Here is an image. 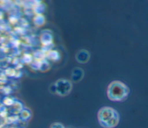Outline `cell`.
<instances>
[{
  "label": "cell",
  "mask_w": 148,
  "mask_h": 128,
  "mask_svg": "<svg viewBox=\"0 0 148 128\" xmlns=\"http://www.w3.org/2000/svg\"><path fill=\"white\" fill-rule=\"evenodd\" d=\"M97 119L102 128H114L119 123L120 115L114 108L104 106L98 110Z\"/></svg>",
  "instance_id": "1"
},
{
  "label": "cell",
  "mask_w": 148,
  "mask_h": 128,
  "mask_svg": "<svg viewBox=\"0 0 148 128\" xmlns=\"http://www.w3.org/2000/svg\"><path fill=\"white\" fill-rule=\"evenodd\" d=\"M129 93V87L121 81H113L109 84L107 88V97L112 101H125L128 98Z\"/></svg>",
  "instance_id": "2"
},
{
  "label": "cell",
  "mask_w": 148,
  "mask_h": 128,
  "mask_svg": "<svg viewBox=\"0 0 148 128\" xmlns=\"http://www.w3.org/2000/svg\"><path fill=\"white\" fill-rule=\"evenodd\" d=\"M56 93L60 96H68L73 88L72 82L66 79H60L55 84Z\"/></svg>",
  "instance_id": "3"
},
{
  "label": "cell",
  "mask_w": 148,
  "mask_h": 128,
  "mask_svg": "<svg viewBox=\"0 0 148 128\" xmlns=\"http://www.w3.org/2000/svg\"><path fill=\"white\" fill-rule=\"evenodd\" d=\"M90 52L85 49H81L79 50L75 54L76 61L81 64H84L87 63L90 59Z\"/></svg>",
  "instance_id": "4"
},
{
  "label": "cell",
  "mask_w": 148,
  "mask_h": 128,
  "mask_svg": "<svg viewBox=\"0 0 148 128\" xmlns=\"http://www.w3.org/2000/svg\"><path fill=\"white\" fill-rule=\"evenodd\" d=\"M84 75V70L79 67H75L72 71L71 73V82L74 83H78L81 81Z\"/></svg>",
  "instance_id": "5"
},
{
  "label": "cell",
  "mask_w": 148,
  "mask_h": 128,
  "mask_svg": "<svg viewBox=\"0 0 148 128\" xmlns=\"http://www.w3.org/2000/svg\"><path fill=\"white\" fill-rule=\"evenodd\" d=\"M50 128H65V127L62 124L58 122H56L51 125V126H50Z\"/></svg>",
  "instance_id": "6"
},
{
  "label": "cell",
  "mask_w": 148,
  "mask_h": 128,
  "mask_svg": "<svg viewBox=\"0 0 148 128\" xmlns=\"http://www.w3.org/2000/svg\"><path fill=\"white\" fill-rule=\"evenodd\" d=\"M67 128H74V127H68Z\"/></svg>",
  "instance_id": "7"
}]
</instances>
